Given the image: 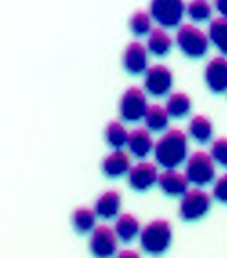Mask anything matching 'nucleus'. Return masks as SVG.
Instances as JSON below:
<instances>
[{"mask_svg":"<svg viewBox=\"0 0 227 258\" xmlns=\"http://www.w3.org/2000/svg\"><path fill=\"white\" fill-rule=\"evenodd\" d=\"M189 179L178 170H164L158 177V185L169 197H183L189 190Z\"/></svg>","mask_w":227,"mask_h":258,"instance_id":"nucleus-15","label":"nucleus"},{"mask_svg":"<svg viewBox=\"0 0 227 258\" xmlns=\"http://www.w3.org/2000/svg\"><path fill=\"white\" fill-rule=\"evenodd\" d=\"M213 7L208 0H191L186 5V15L192 22H205L211 18Z\"/></svg>","mask_w":227,"mask_h":258,"instance_id":"nucleus-26","label":"nucleus"},{"mask_svg":"<svg viewBox=\"0 0 227 258\" xmlns=\"http://www.w3.org/2000/svg\"><path fill=\"white\" fill-rule=\"evenodd\" d=\"M130 155L131 154L125 149H112V152H109L101 162V171L110 179H119L128 174L133 166Z\"/></svg>","mask_w":227,"mask_h":258,"instance_id":"nucleus-13","label":"nucleus"},{"mask_svg":"<svg viewBox=\"0 0 227 258\" xmlns=\"http://www.w3.org/2000/svg\"><path fill=\"white\" fill-rule=\"evenodd\" d=\"M205 84L213 94H224L227 92V59L224 55L213 57L203 72Z\"/></svg>","mask_w":227,"mask_h":258,"instance_id":"nucleus-12","label":"nucleus"},{"mask_svg":"<svg viewBox=\"0 0 227 258\" xmlns=\"http://www.w3.org/2000/svg\"><path fill=\"white\" fill-rule=\"evenodd\" d=\"M188 137L199 144H207L213 140V124L207 116L197 114L188 124Z\"/></svg>","mask_w":227,"mask_h":258,"instance_id":"nucleus-19","label":"nucleus"},{"mask_svg":"<svg viewBox=\"0 0 227 258\" xmlns=\"http://www.w3.org/2000/svg\"><path fill=\"white\" fill-rule=\"evenodd\" d=\"M113 230H116L119 239L122 242H127V244L133 242L141 234V231H142L138 217L130 214V212L120 214L116 219V225H113Z\"/></svg>","mask_w":227,"mask_h":258,"instance_id":"nucleus-17","label":"nucleus"},{"mask_svg":"<svg viewBox=\"0 0 227 258\" xmlns=\"http://www.w3.org/2000/svg\"><path fill=\"white\" fill-rule=\"evenodd\" d=\"M172 46H174V40L163 27L153 29L150 35L147 37V49L155 57H164V55L170 52Z\"/></svg>","mask_w":227,"mask_h":258,"instance_id":"nucleus-18","label":"nucleus"},{"mask_svg":"<svg viewBox=\"0 0 227 258\" xmlns=\"http://www.w3.org/2000/svg\"><path fill=\"white\" fill-rule=\"evenodd\" d=\"M130 29L133 35H136L138 38L149 37L153 30V19L150 13H147V11H136L130 18Z\"/></svg>","mask_w":227,"mask_h":258,"instance_id":"nucleus-25","label":"nucleus"},{"mask_svg":"<svg viewBox=\"0 0 227 258\" xmlns=\"http://www.w3.org/2000/svg\"><path fill=\"white\" fill-rule=\"evenodd\" d=\"M155 143L152 132L145 127H138L130 132V138H128V152L136 157L139 160H145L150 154L155 151Z\"/></svg>","mask_w":227,"mask_h":258,"instance_id":"nucleus-14","label":"nucleus"},{"mask_svg":"<svg viewBox=\"0 0 227 258\" xmlns=\"http://www.w3.org/2000/svg\"><path fill=\"white\" fill-rule=\"evenodd\" d=\"M127 176H128V184L133 190H136V192H145V190H149L155 184H158L160 173H158L156 163L141 160L131 166V170Z\"/></svg>","mask_w":227,"mask_h":258,"instance_id":"nucleus-10","label":"nucleus"},{"mask_svg":"<svg viewBox=\"0 0 227 258\" xmlns=\"http://www.w3.org/2000/svg\"><path fill=\"white\" fill-rule=\"evenodd\" d=\"M213 198L222 205H227V173L219 176L213 184Z\"/></svg>","mask_w":227,"mask_h":258,"instance_id":"nucleus-28","label":"nucleus"},{"mask_svg":"<svg viewBox=\"0 0 227 258\" xmlns=\"http://www.w3.org/2000/svg\"><path fill=\"white\" fill-rule=\"evenodd\" d=\"M141 247L145 253L163 255L172 242V225L166 219H155L142 228L139 234Z\"/></svg>","mask_w":227,"mask_h":258,"instance_id":"nucleus-2","label":"nucleus"},{"mask_svg":"<svg viewBox=\"0 0 227 258\" xmlns=\"http://www.w3.org/2000/svg\"><path fill=\"white\" fill-rule=\"evenodd\" d=\"M149 102H147V94L142 91L141 87H128L127 91L123 92L120 97V103H119V113L120 117L125 122H139L144 120V116L149 109Z\"/></svg>","mask_w":227,"mask_h":258,"instance_id":"nucleus-7","label":"nucleus"},{"mask_svg":"<svg viewBox=\"0 0 227 258\" xmlns=\"http://www.w3.org/2000/svg\"><path fill=\"white\" fill-rule=\"evenodd\" d=\"M188 133L180 128H169L155 143V162L164 170H177L188 160Z\"/></svg>","mask_w":227,"mask_h":258,"instance_id":"nucleus-1","label":"nucleus"},{"mask_svg":"<svg viewBox=\"0 0 227 258\" xmlns=\"http://www.w3.org/2000/svg\"><path fill=\"white\" fill-rule=\"evenodd\" d=\"M122 208V195L119 190H106L101 194L95 201V212L99 219L103 220H112L120 216Z\"/></svg>","mask_w":227,"mask_h":258,"instance_id":"nucleus-16","label":"nucleus"},{"mask_svg":"<svg viewBox=\"0 0 227 258\" xmlns=\"http://www.w3.org/2000/svg\"><path fill=\"white\" fill-rule=\"evenodd\" d=\"M123 69L133 76L145 75L149 70V49L141 41L130 43L123 51Z\"/></svg>","mask_w":227,"mask_h":258,"instance_id":"nucleus-11","label":"nucleus"},{"mask_svg":"<svg viewBox=\"0 0 227 258\" xmlns=\"http://www.w3.org/2000/svg\"><path fill=\"white\" fill-rule=\"evenodd\" d=\"M191 98L183 94V92H172L170 95H167L166 100V109L170 117L174 119H183L191 113Z\"/></svg>","mask_w":227,"mask_h":258,"instance_id":"nucleus-21","label":"nucleus"},{"mask_svg":"<svg viewBox=\"0 0 227 258\" xmlns=\"http://www.w3.org/2000/svg\"><path fill=\"white\" fill-rule=\"evenodd\" d=\"M175 43H177L178 49L189 59L203 57L210 48L208 33L200 30L194 24H181L177 29Z\"/></svg>","mask_w":227,"mask_h":258,"instance_id":"nucleus-3","label":"nucleus"},{"mask_svg":"<svg viewBox=\"0 0 227 258\" xmlns=\"http://www.w3.org/2000/svg\"><path fill=\"white\" fill-rule=\"evenodd\" d=\"M130 132L120 120H112L107 124L104 130V140L109 148L112 149H123L128 144Z\"/></svg>","mask_w":227,"mask_h":258,"instance_id":"nucleus-22","label":"nucleus"},{"mask_svg":"<svg viewBox=\"0 0 227 258\" xmlns=\"http://www.w3.org/2000/svg\"><path fill=\"white\" fill-rule=\"evenodd\" d=\"M214 8H216L221 18L227 19V0H214Z\"/></svg>","mask_w":227,"mask_h":258,"instance_id":"nucleus-29","label":"nucleus"},{"mask_svg":"<svg viewBox=\"0 0 227 258\" xmlns=\"http://www.w3.org/2000/svg\"><path fill=\"white\" fill-rule=\"evenodd\" d=\"M174 86V75L166 65L156 63L149 67L144 75V91L152 97L161 98L170 95Z\"/></svg>","mask_w":227,"mask_h":258,"instance_id":"nucleus-8","label":"nucleus"},{"mask_svg":"<svg viewBox=\"0 0 227 258\" xmlns=\"http://www.w3.org/2000/svg\"><path fill=\"white\" fill-rule=\"evenodd\" d=\"M210 155L218 166L227 168V138H218L211 143Z\"/></svg>","mask_w":227,"mask_h":258,"instance_id":"nucleus-27","label":"nucleus"},{"mask_svg":"<svg viewBox=\"0 0 227 258\" xmlns=\"http://www.w3.org/2000/svg\"><path fill=\"white\" fill-rule=\"evenodd\" d=\"M149 13L158 27L178 29L186 15V5L183 0H150Z\"/></svg>","mask_w":227,"mask_h":258,"instance_id":"nucleus-4","label":"nucleus"},{"mask_svg":"<svg viewBox=\"0 0 227 258\" xmlns=\"http://www.w3.org/2000/svg\"><path fill=\"white\" fill-rule=\"evenodd\" d=\"M96 212L95 209H90V208H77L73 216H71V222H73V227L77 233H92L96 228Z\"/></svg>","mask_w":227,"mask_h":258,"instance_id":"nucleus-24","label":"nucleus"},{"mask_svg":"<svg viewBox=\"0 0 227 258\" xmlns=\"http://www.w3.org/2000/svg\"><path fill=\"white\" fill-rule=\"evenodd\" d=\"M119 236L116 230L107 225H96V228L90 233L88 249L95 258H112L117 255Z\"/></svg>","mask_w":227,"mask_h":258,"instance_id":"nucleus-9","label":"nucleus"},{"mask_svg":"<svg viewBox=\"0 0 227 258\" xmlns=\"http://www.w3.org/2000/svg\"><path fill=\"white\" fill-rule=\"evenodd\" d=\"M185 174L194 187L208 185L216 177V163L210 152L196 151L192 152L185 163Z\"/></svg>","mask_w":227,"mask_h":258,"instance_id":"nucleus-5","label":"nucleus"},{"mask_svg":"<svg viewBox=\"0 0 227 258\" xmlns=\"http://www.w3.org/2000/svg\"><path fill=\"white\" fill-rule=\"evenodd\" d=\"M208 38L210 43H213V46L225 57L227 55V19L225 18L219 16L210 22Z\"/></svg>","mask_w":227,"mask_h":258,"instance_id":"nucleus-23","label":"nucleus"},{"mask_svg":"<svg viewBox=\"0 0 227 258\" xmlns=\"http://www.w3.org/2000/svg\"><path fill=\"white\" fill-rule=\"evenodd\" d=\"M211 208V195L207 194L200 187L189 188L188 192L181 197L178 214L186 222H194L202 219Z\"/></svg>","mask_w":227,"mask_h":258,"instance_id":"nucleus-6","label":"nucleus"},{"mask_svg":"<svg viewBox=\"0 0 227 258\" xmlns=\"http://www.w3.org/2000/svg\"><path fill=\"white\" fill-rule=\"evenodd\" d=\"M116 258H141V255L133 250V249H127V250H122L116 255Z\"/></svg>","mask_w":227,"mask_h":258,"instance_id":"nucleus-30","label":"nucleus"},{"mask_svg":"<svg viewBox=\"0 0 227 258\" xmlns=\"http://www.w3.org/2000/svg\"><path fill=\"white\" fill-rule=\"evenodd\" d=\"M172 119L169 116L166 106L161 105H150L144 116L145 128H149L152 133H160L169 130V120Z\"/></svg>","mask_w":227,"mask_h":258,"instance_id":"nucleus-20","label":"nucleus"}]
</instances>
